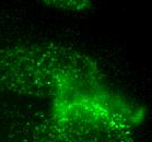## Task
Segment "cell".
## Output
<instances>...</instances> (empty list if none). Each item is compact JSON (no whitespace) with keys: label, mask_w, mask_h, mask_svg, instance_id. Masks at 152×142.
I'll list each match as a JSON object with an SVG mask.
<instances>
[{"label":"cell","mask_w":152,"mask_h":142,"mask_svg":"<svg viewBox=\"0 0 152 142\" xmlns=\"http://www.w3.org/2000/svg\"><path fill=\"white\" fill-rule=\"evenodd\" d=\"M103 81L95 60L50 43H24L0 50V89L53 97L73 87Z\"/></svg>","instance_id":"obj_1"},{"label":"cell","mask_w":152,"mask_h":142,"mask_svg":"<svg viewBox=\"0 0 152 142\" xmlns=\"http://www.w3.org/2000/svg\"><path fill=\"white\" fill-rule=\"evenodd\" d=\"M46 4H50L54 7H58L67 10H83L90 7L91 4L88 1H46Z\"/></svg>","instance_id":"obj_2"}]
</instances>
